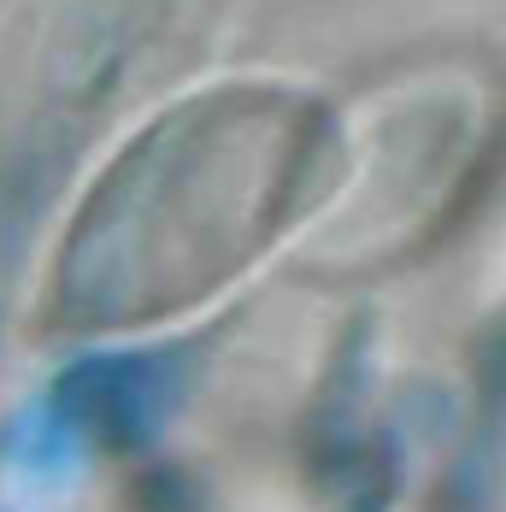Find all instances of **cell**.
<instances>
[{
  "label": "cell",
  "mask_w": 506,
  "mask_h": 512,
  "mask_svg": "<svg viewBox=\"0 0 506 512\" xmlns=\"http://www.w3.org/2000/svg\"><path fill=\"white\" fill-rule=\"evenodd\" d=\"M342 142L330 118L295 89H218L177 112L142 159L118 218L136 224V318L195 307L242 277L289 224H306V201L330 195Z\"/></svg>",
  "instance_id": "cell-1"
}]
</instances>
